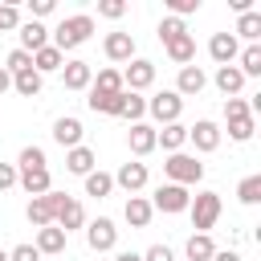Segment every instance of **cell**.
<instances>
[{"mask_svg": "<svg viewBox=\"0 0 261 261\" xmlns=\"http://www.w3.org/2000/svg\"><path fill=\"white\" fill-rule=\"evenodd\" d=\"M20 29V8L16 4H0V33H12Z\"/></svg>", "mask_w": 261, "mask_h": 261, "instance_id": "cell-39", "label": "cell"}, {"mask_svg": "<svg viewBox=\"0 0 261 261\" xmlns=\"http://www.w3.org/2000/svg\"><path fill=\"white\" fill-rule=\"evenodd\" d=\"M122 216H126V224H130V228H147V224H151V216H155V208H151V200H147V196H130V200H126V208H122Z\"/></svg>", "mask_w": 261, "mask_h": 261, "instance_id": "cell-23", "label": "cell"}, {"mask_svg": "<svg viewBox=\"0 0 261 261\" xmlns=\"http://www.w3.org/2000/svg\"><path fill=\"white\" fill-rule=\"evenodd\" d=\"M212 82H216V90H220L224 98H237V94L245 90V73H241L237 65H216V77H212Z\"/></svg>", "mask_w": 261, "mask_h": 261, "instance_id": "cell-20", "label": "cell"}, {"mask_svg": "<svg viewBox=\"0 0 261 261\" xmlns=\"http://www.w3.org/2000/svg\"><path fill=\"white\" fill-rule=\"evenodd\" d=\"M204 86H208V73L200 65H179V77H175V94L179 98H196Z\"/></svg>", "mask_w": 261, "mask_h": 261, "instance_id": "cell-14", "label": "cell"}, {"mask_svg": "<svg viewBox=\"0 0 261 261\" xmlns=\"http://www.w3.org/2000/svg\"><path fill=\"white\" fill-rule=\"evenodd\" d=\"M29 12H33V20H41L53 12V0H29Z\"/></svg>", "mask_w": 261, "mask_h": 261, "instance_id": "cell-44", "label": "cell"}, {"mask_svg": "<svg viewBox=\"0 0 261 261\" xmlns=\"http://www.w3.org/2000/svg\"><path fill=\"white\" fill-rule=\"evenodd\" d=\"M0 261H8V253H4V249H0Z\"/></svg>", "mask_w": 261, "mask_h": 261, "instance_id": "cell-48", "label": "cell"}, {"mask_svg": "<svg viewBox=\"0 0 261 261\" xmlns=\"http://www.w3.org/2000/svg\"><path fill=\"white\" fill-rule=\"evenodd\" d=\"M53 224L69 237L73 228H82L86 224V208H82V200H73V196H65V192H57V212H53Z\"/></svg>", "mask_w": 261, "mask_h": 261, "instance_id": "cell-7", "label": "cell"}, {"mask_svg": "<svg viewBox=\"0 0 261 261\" xmlns=\"http://www.w3.org/2000/svg\"><path fill=\"white\" fill-rule=\"evenodd\" d=\"M179 33H188L184 20H175V16H163V20H159V41H163V45H167L171 37H179Z\"/></svg>", "mask_w": 261, "mask_h": 261, "instance_id": "cell-38", "label": "cell"}, {"mask_svg": "<svg viewBox=\"0 0 261 261\" xmlns=\"http://www.w3.org/2000/svg\"><path fill=\"white\" fill-rule=\"evenodd\" d=\"M184 253H188V261H212L216 245H212V237H208V232H192V237H188V245H184Z\"/></svg>", "mask_w": 261, "mask_h": 261, "instance_id": "cell-29", "label": "cell"}, {"mask_svg": "<svg viewBox=\"0 0 261 261\" xmlns=\"http://www.w3.org/2000/svg\"><path fill=\"white\" fill-rule=\"evenodd\" d=\"M126 143H130V155H151L155 151V126H147V122H135L130 130H126Z\"/></svg>", "mask_w": 261, "mask_h": 261, "instance_id": "cell-22", "label": "cell"}, {"mask_svg": "<svg viewBox=\"0 0 261 261\" xmlns=\"http://www.w3.org/2000/svg\"><path fill=\"white\" fill-rule=\"evenodd\" d=\"M237 200L241 204H261V175H245L237 184Z\"/></svg>", "mask_w": 261, "mask_h": 261, "instance_id": "cell-34", "label": "cell"}, {"mask_svg": "<svg viewBox=\"0 0 261 261\" xmlns=\"http://www.w3.org/2000/svg\"><path fill=\"white\" fill-rule=\"evenodd\" d=\"M143 114H147V98H139V94H130V90H126V106H122V114H118V118H126V122L135 126V122H143Z\"/></svg>", "mask_w": 261, "mask_h": 261, "instance_id": "cell-35", "label": "cell"}, {"mask_svg": "<svg viewBox=\"0 0 261 261\" xmlns=\"http://www.w3.org/2000/svg\"><path fill=\"white\" fill-rule=\"evenodd\" d=\"M90 33H94V16H90V12L61 16V24H57V29H53V37H49V45H53V49H61V53H69V49L86 45V41H90Z\"/></svg>", "mask_w": 261, "mask_h": 261, "instance_id": "cell-1", "label": "cell"}, {"mask_svg": "<svg viewBox=\"0 0 261 261\" xmlns=\"http://www.w3.org/2000/svg\"><path fill=\"white\" fill-rule=\"evenodd\" d=\"M53 212H57V192L33 196V200H29V208H24V216H29V224H33V228H49V224H53Z\"/></svg>", "mask_w": 261, "mask_h": 261, "instance_id": "cell-12", "label": "cell"}, {"mask_svg": "<svg viewBox=\"0 0 261 261\" xmlns=\"http://www.w3.org/2000/svg\"><path fill=\"white\" fill-rule=\"evenodd\" d=\"M16 37H20V49H24V53H37V49L49 45V29H45L41 20H20Z\"/></svg>", "mask_w": 261, "mask_h": 261, "instance_id": "cell-16", "label": "cell"}, {"mask_svg": "<svg viewBox=\"0 0 261 261\" xmlns=\"http://www.w3.org/2000/svg\"><path fill=\"white\" fill-rule=\"evenodd\" d=\"M90 90H94V94H122V90H126V86H122V69H114V65L98 69V77L90 82Z\"/></svg>", "mask_w": 261, "mask_h": 261, "instance_id": "cell-27", "label": "cell"}, {"mask_svg": "<svg viewBox=\"0 0 261 261\" xmlns=\"http://www.w3.org/2000/svg\"><path fill=\"white\" fill-rule=\"evenodd\" d=\"M41 86H45V77H41L37 69H24V73H16V77H12V90H16L20 98H37V94H41Z\"/></svg>", "mask_w": 261, "mask_h": 261, "instance_id": "cell-32", "label": "cell"}, {"mask_svg": "<svg viewBox=\"0 0 261 261\" xmlns=\"http://www.w3.org/2000/svg\"><path fill=\"white\" fill-rule=\"evenodd\" d=\"M224 118H228V139L232 143H249L253 139L257 122H253V110H249L245 98H228L224 102Z\"/></svg>", "mask_w": 261, "mask_h": 261, "instance_id": "cell-3", "label": "cell"}, {"mask_svg": "<svg viewBox=\"0 0 261 261\" xmlns=\"http://www.w3.org/2000/svg\"><path fill=\"white\" fill-rule=\"evenodd\" d=\"M110 192H114V179H110L106 171H90V175H86V196L102 200V196H110Z\"/></svg>", "mask_w": 261, "mask_h": 261, "instance_id": "cell-33", "label": "cell"}, {"mask_svg": "<svg viewBox=\"0 0 261 261\" xmlns=\"http://www.w3.org/2000/svg\"><path fill=\"white\" fill-rule=\"evenodd\" d=\"M61 82H65V90H90L94 65H90V61H65V65H61Z\"/></svg>", "mask_w": 261, "mask_h": 261, "instance_id": "cell-18", "label": "cell"}, {"mask_svg": "<svg viewBox=\"0 0 261 261\" xmlns=\"http://www.w3.org/2000/svg\"><path fill=\"white\" fill-rule=\"evenodd\" d=\"M94 163H98V155L82 143V147H73V151H65V167L73 171V175H90L94 171Z\"/></svg>", "mask_w": 261, "mask_h": 261, "instance_id": "cell-28", "label": "cell"}, {"mask_svg": "<svg viewBox=\"0 0 261 261\" xmlns=\"http://www.w3.org/2000/svg\"><path fill=\"white\" fill-rule=\"evenodd\" d=\"M163 49H167V57H171L175 65H192V61H196V37H192V33H179V37H171Z\"/></svg>", "mask_w": 261, "mask_h": 261, "instance_id": "cell-19", "label": "cell"}, {"mask_svg": "<svg viewBox=\"0 0 261 261\" xmlns=\"http://www.w3.org/2000/svg\"><path fill=\"white\" fill-rule=\"evenodd\" d=\"M188 143H192L200 155H212V151L220 147V126H216L212 118H200L196 126H188Z\"/></svg>", "mask_w": 261, "mask_h": 261, "instance_id": "cell-10", "label": "cell"}, {"mask_svg": "<svg viewBox=\"0 0 261 261\" xmlns=\"http://www.w3.org/2000/svg\"><path fill=\"white\" fill-rule=\"evenodd\" d=\"M237 53H241V41H237L232 33H212V41H208V57H212L216 65H232Z\"/></svg>", "mask_w": 261, "mask_h": 261, "instance_id": "cell-13", "label": "cell"}, {"mask_svg": "<svg viewBox=\"0 0 261 261\" xmlns=\"http://www.w3.org/2000/svg\"><path fill=\"white\" fill-rule=\"evenodd\" d=\"M8 188H16V167L0 163V192H8Z\"/></svg>", "mask_w": 261, "mask_h": 261, "instance_id": "cell-43", "label": "cell"}, {"mask_svg": "<svg viewBox=\"0 0 261 261\" xmlns=\"http://www.w3.org/2000/svg\"><path fill=\"white\" fill-rule=\"evenodd\" d=\"M102 53H106L110 61H135V37H130V33H106Z\"/></svg>", "mask_w": 261, "mask_h": 261, "instance_id": "cell-17", "label": "cell"}, {"mask_svg": "<svg viewBox=\"0 0 261 261\" xmlns=\"http://www.w3.org/2000/svg\"><path fill=\"white\" fill-rule=\"evenodd\" d=\"M8 261H41V253H37L33 245H16V249L8 253Z\"/></svg>", "mask_w": 261, "mask_h": 261, "instance_id": "cell-41", "label": "cell"}, {"mask_svg": "<svg viewBox=\"0 0 261 261\" xmlns=\"http://www.w3.org/2000/svg\"><path fill=\"white\" fill-rule=\"evenodd\" d=\"M188 204H192V192L179 188V184H159L155 196H151V208H155V212H167V216L188 212Z\"/></svg>", "mask_w": 261, "mask_h": 261, "instance_id": "cell-6", "label": "cell"}, {"mask_svg": "<svg viewBox=\"0 0 261 261\" xmlns=\"http://www.w3.org/2000/svg\"><path fill=\"white\" fill-rule=\"evenodd\" d=\"M212 261H241V253H232V249H216Z\"/></svg>", "mask_w": 261, "mask_h": 261, "instance_id": "cell-45", "label": "cell"}, {"mask_svg": "<svg viewBox=\"0 0 261 261\" xmlns=\"http://www.w3.org/2000/svg\"><path fill=\"white\" fill-rule=\"evenodd\" d=\"M4 69L16 77V73H24V69H33V53H24V49H12L8 53V61H4Z\"/></svg>", "mask_w": 261, "mask_h": 261, "instance_id": "cell-37", "label": "cell"}, {"mask_svg": "<svg viewBox=\"0 0 261 261\" xmlns=\"http://www.w3.org/2000/svg\"><path fill=\"white\" fill-rule=\"evenodd\" d=\"M16 184L29 192V200H33V196L53 192V175H49V167H45V171H16Z\"/></svg>", "mask_w": 261, "mask_h": 261, "instance_id": "cell-24", "label": "cell"}, {"mask_svg": "<svg viewBox=\"0 0 261 261\" xmlns=\"http://www.w3.org/2000/svg\"><path fill=\"white\" fill-rule=\"evenodd\" d=\"M147 114H151L159 126L179 122V114H184V98H179L175 90H159L155 98H147Z\"/></svg>", "mask_w": 261, "mask_h": 261, "instance_id": "cell-5", "label": "cell"}, {"mask_svg": "<svg viewBox=\"0 0 261 261\" xmlns=\"http://www.w3.org/2000/svg\"><path fill=\"white\" fill-rule=\"evenodd\" d=\"M98 12H102L106 20H118V16L126 12V4H122V0H102V4H98Z\"/></svg>", "mask_w": 261, "mask_h": 261, "instance_id": "cell-40", "label": "cell"}, {"mask_svg": "<svg viewBox=\"0 0 261 261\" xmlns=\"http://www.w3.org/2000/svg\"><path fill=\"white\" fill-rule=\"evenodd\" d=\"M122 86H126L130 94H139V90L155 86V61H147V57L126 61V69H122Z\"/></svg>", "mask_w": 261, "mask_h": 261, "instance_id": "cell-9", "label": "cell"}, {"mask_svg": "<svg viewBox=\"0 0 261 261\" xmlns=\"http://www.w3.org/2000/svg\"><path fill=\"white\" fill-rule=\"evenodd\" d=\"M245 77H261V45H245L241 53H237V61H232Z\"/></svg>", "mask_w": 261, "mask_h": 261, "instance_id": "cell-31", "label": "cell"}, {"mask_svg": "<svg viewBox=\"0 0 261 261\" xmlns=\"http://www.w3.org/2000/svg\"><path fill=\"white\" fill-rule=\"evenodd\" d=\"M65 232L57 228V224H49V228H37V241H33V249L37 253H65Z\"/></svg>", "mask_w": 261, "mask_h": 261, "instance_id": "cell-25", "label": "cell"}, {"mask_svg": "<svg viewBox=\"0 0 261 261\" xmlns=\"http://www.w3.org/2000/svg\"><path fill=\"white\" fill-rule=\"evenodd\" d=\"M163 175H167V184L192 188V184H200V179H204V163H200L196 155H184V151H175V155H167V163H163Z\"/></svg>", "mask_w": 261, "mask_h": 261, "instance_id": "cell-2", "label": "cell"}, {"mask_svg": "<svg viewBox=\"0 0 261 261\" xmlns=\"http://www.w3.org/2000/svg\"><path fill=\"white\" fill-rule=\"evenodd\" d=\"M61 65H65V53H61V49H53V45H45V49H37V53H33V69H37L41 77H45V73H57Z\"/></svg>", "mask_w": 261, "mask_h": 261, "instance_id": "cell-26", "label": "cell"}, {"mask_svg": "<svg viewBox=\"0 0 261 261\" xmlns=\"http://www.w3.org/2000/svg\"><path fill=\"white\" fill-rule=\"evenodd\" d=\"M114 261H143V253H130V249H122V253H114Z\"/></svg>", "mask_w": 261, "mask_h": 261, "instance_id": "cell-47", "label": "cell"}, {"mask_svg": "<svg viewBox=\"0 0 261 261\" xmlns=\"http://www.w3.org/2000/svg\"><path fill=\"white\" fill-rule=\"evenodd\" d=\"M8 90H12V73L0 65V94H8Z\"/></svg>", "mask_w": 261, "mask_h": 261, "instance_id": "cell-46", "label": "cell"}, {"mask_svg": "<svg viewBox=\"0 0 261 261\" xmlns=\"http://www.w3.org/2000/svg\"><path fill=\"white\" fill-rule=\"evenodd\" d=\"M232 37H245L249 45H257V37H261V12H257V8H253V12H241Z\"/></svg>", "mask_w": 261, "mask_h": 261, "instance_id": "cell-30", "label": "cell"}, {"mask_svg": "<svg viewBox=\"0 0 261 261\" xmlns=\"http://www.w3.org/2000/svg\"><path fill=\"white\" fill-rule=\"evenodd\" d=\"M110 179H114V188H122L126 196H139V192L147 188V163H122Z\"/></svg>", "mask_w": 261, "mask_h": 261, "instance_id": "cell-11", "label": "cell"}, {"mask_svg": "<svg viewBox=\"0 0 261 261\" xmlns=\"http://www.w3.org/2000/svg\"><path fill=\"white\" fill-rule=\"evenodd\" d=\"M143 261H175V253H171L167 245H151V249L143 253Z\"/></svg>", "mask_w": 261, "mask_h": 261, "instance_id": "cell-42", "label": "cell"}, {"mask_svg": "<svg viewBox=\"0 0 261 261\" xmlns=\"http://www.w3.org/2000/svg\"><path fill=\"white\" fill-rule=\"evenodd\" d=\"M82 118H73V114H65V118H57L53 122V143H61L65 151H73V147H82Z\"/></svg>", "mask_w": 261, "mask_h": 261, "instance_id": "cell-15", "label": "cell"}, {"mask_svg": "<svg viewBox=\"0 0 261 261\" xmlns=\"http://www.w3.org/2000/svg\"><path fill=\"white\" fill-rule=\"evenodd\" d=\"M16 163H20V171H45V167H49V163H45V151H41V147H24Z\"/></svg>", "mask_w": 261, "mask_h": 261, "instance_id": "cell-36", "label": "cell"}, {"mask_svg": "<svg viewBox=\"0 0 261 261\" xmlns=\"http://www.w3.org/2000/svg\"><path fill=\"white\" fill-rule=\"evenodd\" d=\"M184 143H188V126H184V122H167V126L155 130V147H163L167 155H175Z\"/></svg>", "mask_w": 261, "mask_h": 261, "instance_id": "cell-21", "label": "cell"}, {"mask_svg": "<svg viewBox=\"0 0 261 261\" xmlns=\"http://www.w3.org/2000/svg\"><path fill=\"white\" fill-rule=\"evenodd\" d=\"M220 192H200V196H192V204H188V216H192V228L196 232H208L216 220H220Z\"/></svg>", "mask_w": 261, "mask_h": 261, "instance_id": "cell-4", "label": "cell"}, {"mask_svg": "<svg viewBox=\"0 0 261 261\" xmlns=\"http://www.w3.org/2000/svg\"><path fill=\"white\" fill-rule=\"evenodd\" d=\"M86 245H90L94 253H110V249L118 245V228H114V220H110V216L90 220V224H86Z\"/></svg>", "mask_w": 261, "mask_h": 261, "instance_id": "cell-8", "label": "cell"}]
</instances>
